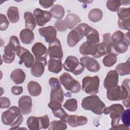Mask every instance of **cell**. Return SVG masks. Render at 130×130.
Returning a JSON list of instances; mask_svg holds the SVG:
<instances>
[{"label": "cell", "instance_id": "17", "mask_svg": "<svg viewBox=\"0 0 130 130\" xmlns=\"http://www.w3.org/2000/svg\"><path fill=\"white\" fill-rule=\"evenodd\" d=\"M34 15L37 21V25L40 26L44 25L46 23L50 21L52 18V15L50 12L44 11L39 8L34 10Z\"/></svg>", "mask_w": 130, "mask_h": 130}, {"label": "cell", "instance_id": "4", "mask_svg": "<svg viewBox=\"0 0 130 130\" xmlns=\"http://www.w3.org/2000/svg\"><path fill=\"white\" fill-rule=\"evenodd\" d=\"M20 46V43L17 37L12 36L9 39L8 44L4 48V53L2 58L5 63H11L14 61L16 50Z\"/></svg>", "mask_w": 130, "mask_h": 130}, {"label": "cell", "instance_id": "47", "mask_svg": "<svg viewBox=\"0 0 130 130\" xmlns=\"http://www.w3.org/2000/svg\"><path fill=\"white\" fill-rule=\"evenodd\" d=\"M54 1H39V3L40 5L44 8L47 9L52 6L54 3Z\"/></svg>", "mask_w": 130, "mask_h": 130}, {"label": "cell", "instance_id": "6", "mask_svg": "<svg viewBox=\"0 0 130 130\" xmlns=\"http://www.w3.org/2000/svg\"><path fill=\"white\" fill-rule=\"evenodd\" d=\"M124 110V108L122 105L119 104H112L110 106L105 108L103 110V113L105 114H110L111 118V126L110 129L117 126L119 125L120 116Z\"/></svg>", "mask_w": 130, "mask_h": 130}, {"label": "cell", "instance_id": "27", "mask_svg": "<svg viewBox=\"0 0 130 130\" xmlns=\"http://www.w3.org/2000/svg\"><path fill=\"white\" fill-rule=\"evenodd\" d=\"M47 63L41 61H35L31 67L30 72L32 76L35 77H40L44 72V68Z\"/></svg>", "mask_w": 130, "mask_h": 130}, {"label": "cell", "instance_id": "9", "mask_svg": "<svg viewBox=\"0 0 130 130\" xmlns=\"http://www.w3.org/2000/svg\"><path fill=\"white\" fill-rule=\"evenodd\" d=\"M100 78L98 76H86L82 82V88L87 94H95L99 92Z\"/></svg>", "mask_w": 130, "mask_h": 130}, {"label": "cell", "instance_id": "23", "mask_svg": "<svg viewBox=\"0 0 130 130\" xmlns=\"http://www.w3.org/2000/svg\"><path fill=\"white\" fill-rule=\"evenodd\" d=\"M97 52L92 56V57L98 58H100L107 54L110 53L112 50L111 43L103 42L96 45Z\"/></svg>", "mask_w": 130, "mask_h": 130}, {"label": "cell", "instance_id": "32", "mask_svg": "<svg viewBox=\"0 0 130 130\" xmlns=\"http://www.w3.org/2000/svg\"><path fill=\"white\" fill-rule=\"evenodd\" d=\"M25 27L26 28L33 30L36 26V19L30 12H25L24 14Z\"/></svg>", "mask_w": 130, "mask_h": 130}, {"label": "cell", "instance_id": "34", "mask_svg": "<svg viewBox=\"0 0 130 130\" xmlns=\"http://www.w3.org/2000/svg\"><path fill=\"white\" fill-rule=\"evenodd\" d=\"M52 17L55 19L60 20L64 15V9L63 7L59 5H53L50 10Z\"/></svg>", "mask_w": 130, "mask_h": 130}, {"label": "cell", "instance_id": "31", "mask_svg": "<svg viewBox=\"0 0 130 130\" xmlns=\"http://www.w3.org/2000/svg\"><path fill=\"white\" fill-rule=\"evenodd\" d=\"M29 94L32 96H37L41 94L42 88L38 82L34 81H30L27 86Z\"/></svg>", "mask_w": 130, "mask_h": 130}, {"label": "cell", "instance_id": "35", "mask_svg": "<svg viewBox=\"0 0 130 130\" xmlns=\"http://www.w3.org/2000/svg\"><path fill=\"white\" fill-rule=\"evenodd\" d=\"M115 71L120 76L129 75V58L125 62L118 64L115 67Z\"/></svg>", "mask_w": 130, "mask_h": 130}, {"label": "cell", "instance_id": "26", "mask_svg": "<svg viewBox=\"0 0 130 130\" xmlns=\"http://www.w3.org/2000/svg\"><path fill=\"white\" fill-rule=\"evenodd\" d=\"M19 38L21 42L23 44L28 45L32 42L35 38V36L32 30L25 28L20 32Z\"/></svg>", "mask_w": 130, "mask_h": 130}, {"label": "cell", "instance_id": "21", "mask_svg": "<svg viewBox=\"0 0 130 130\" xmlns=\"http://www.w3.org/2000/svg\"><path fill=\"white\" fill-rule=\"evenodd\" d=\"M85 36L86 37V42L93 44H98L100 42L99 33L94 28L86 23L84 28Z\"/></svg>", "mask_w": 130, "mask_h": 130}, {"label": "cell", "instance_id": "49", "mask_svg": "<svg viewBox=\"0 0 130 130\" xmlns=\"http://www.w3.org/2000/svg\"><path fill=\"white\" fill-rule=\"evenodd\" d=\"M121 5H128L129 4V1H121Z\"/></svg>", "mask_w": 130, "mask_h": 130}, {"label": "cell", "instance_id": "13", "mask_svg": "<svg viewBox=\"0 0 130 130\" xmlns=\"http://www.w3.org/2000/svg\"><path fill=\"white\" fill-rule=\"evenodd\" d=\"M16 54L20 58L19 63H23L27 68H30L32 66L35 62L34 57L29 50L20 46L17 48Z\"/></svg>", "mask_w": 130, "mask_h": 130}, {"label": "cell", "instance_id": "40", "mask_svg": "<svg viewBox=\"0 0 130 130\" xmlns=\"http://www.w3.org/2000/svg\"><path fill=\"white\" fill-rule=\"evenodd\" d=\"M63 107L71 112H75L78 107L77 101L75 99H70L66 101L63 105Z\"/></svg>", "mask_w": 130, "mask_h": 130}, {"label": "cell", "instance_id": "37", "mask_svg": "<svg viewBox=\"0 0 130 130\" xmlns=\"http://www.w3.org/2000/svg\"><path fill=\"white\" fill-rule=\"evenodd\" d=\"M67 127L66 122L60 120H54L50 122L48 127L49 130H64Z\"/></svg>", "mask_w": 130, "mask_h": 130}, {"label": "cell", "instance_id": "33", "mask_svg": "<svg viewBox=\"0 0 130 130\" xmlns=\"http://www.w3.org/2000/svg\"><path fill=\"white\" fill-rule=\"evenodd\" d=\"M7 15L9 20L12 23H17L19 20V11L16 7H10L7 10Z\"/></svg>", "mask_w": 130, "mask_h": 130}, {"label": "cell", "instance_id": "1", "mask_svg": "<svg viewBox=\"0 0 130 130\" xmlns=\"http://www.w3.org/2000/svg\"><path fill=\"white\" fill-rule=\"evenodd\" d=\"M129 79L123 80L121 86L109 88L107 91V97L112 101L123 100V104L126 108L129 107Z\"/></svg>", "mask_w": 130, "mask_h": 130}, {"label": "cell", "instance_id": "16", "mask_svg": "<svg viewBox=\"0 0 130 130\" xmlns=\"http://www.w3.org/2000/svg\"><path fill=\"white\" fill-rule=\"evenodd\" d=\"M48 107L51 109L53 115L55 117L66 122L69 115L62 108L61 103L56 102L50 101L48 104Z\"/></svg>", "mask_w": 130, "mask_h": 130}, {"label": "cell", "instance_id": "36", "mask_svg": "<svg viewBox=\"0 0 130 130\" xmlns=\"http://www.w3.org/2000/svg\"><path fill=\"white\" fill-rule=\"evenodd\" d=\"M89 20L93 22H96L100 21L103 17V12L101 10L95 8L91 10L88 15Z\"/></svg>", "mask_w": 130, "mask_h": 130}, {"label": "cell", "instance_id": "41", "mask_svg": "<svg viewBox=\"0 0 130 130\" xmlns=\"http://www.w3.org/2000/svg\"><path fill=\"white\" fill-rule=\"evenodd\" d=\"M121 5V2L120 1H111L109 0L107 1L106 6L107 8L113 12L117 11Z\"/></svg>", "mask_w": 130, "mask_h": 130}, {"label": "cell", "instance_id": "29", "mask_svg": "<svg viewBox=\"0 0 130 130\" xmlns=\"http://www.w3.org/2000/svg\"><path fill=\"white\" fill-rule=\"evenodd\" d=\"M11 79L16 84L22 83L25 79V74L21 69H16L13 70L10 75Z\"/></svg>", "mask_w": 130, "mask_h": 130}, {"label": "cell", "instance_id": "18", "mask_svg": "<svg viewBox=\"0 0 130 130\" xmlns=\"http://www.w3.org/2000/svg\"><path fill=\"white\" fill-rule=\"evenodd\" d=\"M39 32L41 36L44 38L47 43H50L56 39V29L54 26L50 25L40 28Z\"/></svg>", "mask_w": 130, "mask_h": 130}, {"label": "cell", "instance_id": "28", "mask_svg": "<svg viewBox=\"0 0 130 130\" xmlns=\"http://www.w3.org/2000/svg\"><path fill=\"white\" fill-rule=\"evenodd\" d=\"M61 59L50 58L48 62V69L50 72L58 74L62 70Z\"/></svg>", "mask_w": 130, "mask_h": 130}, {"label": "cell", "instance_id": "45", "mask_svg": "<svg viewBox=\"0 0 130 130\" xmlns=\"http://www.w3.org/2000/svg\"><path fill=\"white\" fill-rule=\"evenodd\" d=\"M0 101L1 108H8L11 105L10 100L6 97H1L0 98Z\"/></svg>", "mask_w": 130, "mask_h": 130}, {"label": "cell", "instance_id": "10", "mask_svg": "<svg viewBox=\"0 0 130 130\" xmlns=\"http://www.w3.org/2000/svg\"><path fill=\"white\" fill-rule=\"evenodd\" d=\"M59 80L61 84L66 90L74 93L79 92L80 91V83L74 79L69 73H63L60 76Z\"/></svg>", "mask_w": 130, "mask_h": 130}, {"label": "cell", "instance_id": "5", "mask_svg": "<svg viewBox=\"0 0 130 130\" xmlns=\"http://www.w3.org/2000/svg\"><path fill=\"white\" fill-rule=\"evenodd\" d=\"M112 49H113L115 53H124L128 48V44L124 39V34L120 30L115 31L111 37Z\"/></svg>", "mask_w": 130, "mask_h": 130}, {"label": "cell", "instance_id": "48", "mask_svg": "<svg viewBox=\"0 0 130 130\" xmlns=\"http://www.w3.org/2000/svg\"><path fill=\"white\" fill-rule=\"evenodd\" d=\"M103 41L108 42V43H111V36L110 34L109 33H106L103 35Z\"/></svg>", "mask_w": 130, "mask_h": 130}, {"label": "cell", "instance_id": "11", "mask_svg": "<svg viewBox=\"0 0 130 130\" xmlns=\"http://www.w3.org/2000/svg\"><path fill=\"white\" fill-rule=\"evenodd\" d=\"M86 23H82L78 24L73 28L68 34L67 43L69 47H73L82 40L85 36L84 28Z\"/></svg>", "mask_w": 130, "mask_h": 130}, {"label": "cell", "instance_id": "46", "mask_svg": "<svg viewBox=\"0 0 130 130\" xmlns=\"http://www.w3.org/2000/svg\"><path fill=\"white\" fill-rule=\"evenodd\" d=\"M11 92L14 95H19L23 92V87L20 86H14L11 88Z\"/></svg>", "mask_w": 130, "mask_h": 130}, {"label": "cell", "instance_id": "8", "mask_svg": "<svg viewBox=\"0 0 130 130\" xmlns=\"http://www.w3.org/2000/svg\"><path fill=\"white\" fill-rule=\"evenodd\" d=\"M49 84L51 88L50 101L62 103L63 101V91L59 81L56 78L52 77L49 80Z\"/></svg>", "mask_w": 130, "mask_h": 130}, {"label": "cell", "instance_id": "14", "mask_svg": "<svg viewBox=\"0 0 130 130\" xmlns=\"http://www.w3.org/2000/svg\"><path fill=\"white\" fill-rule=\"evenodd\" d=\"M31 51L35 56V61H41L47 63L48 50L43 44L40 42L35 43L31 48Z\"/></svg>", "mask_w": 130, "mask_h": 130}, {"label": "cell", "instance_id": "30", "mask_svg": "<svg viewBox=\"0 0 130 130\" xmlns=\"http://www.w3.org/2000/svg\"><path fill=\"white\" fill-rule=\"evenodd\" d=\"M67 28L72 29L77 24L80 22L81 19L79 16L75 14H69L63 20Z\"/></svg>", "mask_w": 130, "mask_h": 130}, {"label": "cell", "instance_id": "25", "mask_svg": "<svg viewBox=\"0 0 130 130\" xmlns=\"http://www.w3.org/2000/svg\"><path fill=\"white\" fill-rule=\"evenodd\" d=\"M96 45L86 41L80 46L79 48V52L82 55L84 56L89 55L93 56L97 52Z\"/></svg>", "mask_w": 130, "mask_h": 130}, {"label": "cell", "instance_id": "42", "mask_svg": "<svg viewBox=\"0 0 130 130\" xmlns=\"http://www.w3.org/2000/svg\"><path fill=\"white\" fill-rule=\"evenodd\" d=\"M129 114H130V109H127L126 110H124L120 116V118L123 123V124L126 127L128 128L130 126Z\"/></svg>", "mask_w": 130, "mask_h": 130}, {"label": "cell", "instance_id": "20", "mask_svg": "<svg viewBox=\"0 0 130 130\" xmlns=\"http://www.w3.org/2000/svg\"><path fill=\"white\" fill-rule=\"evenodd\" d=\"M118 75L115 70L109 71L104 80V87L108 89L117 86L118 83Z\"/></svg>", "mask_w": 130, "mask_h": 130}, {"label": "cell", "instance_id": "44", "mask_svg": "<svg viewBox=\"0 0 130 130\" xmlns=\"http://www.w3.org/2000/svg\"><path fill=\"white\" fill-rule=\"evenodd\" d=\"M54 25L57 29L59 31H64L67 29L63 20L60 19L56 20L54 23Z\"/></svg>", "mask_w": 130, "mask_h": 130}, {"label": "cell", "instance_id": "43", "mask_svg": "<svg viewBox=\"0 0 130 130\" xmlns=\"http://www.w3.org/2000/svg\"><path fill=\"white\" fill-rule=\"evenodd\" d=\"M9 21L6 16L3 14H1V23L0 29L1 30H5L9 26Z\"/></svg>", "mask_w": 130, "mask_h": 130}, {"label": "cell", "instance_id": "24", "mask_svg": "<svg viewBox=\"0 0 130 130\" xmlns=\"http://www.w3.org/2000/svg\"><path fill=\"white\" fill-rule=\"evenodd\" d=\"M87 118L84 116L69 115L66 122L72 127H77L85 125L87 122Z\"/></svg>", "mask_w": 130, "mask_h": 130}, {"label": "cell", "instance_id": "15", "mask_svg": "<svg viewBox=\"0 0 130 130\" xmlns=\"http://www.w3.org/2000/svg\"><path fill=\"white\" fill-rule=\"evenodd\" d=\"M48 54L50 58L62 59L63 52L61 44L58 39L56 38L53 42L49 43Z\"/></svg>", "mask_w": 130, "mask_h": 130}, {"label": "cell", "instance_id": "7", "mask_svg": "<svg viewBox=\"0 0 130 130\" xmlns=\"http://www.w3.org/2000/svg\"><path fill=\"white\" fill-rule=\"evenodd\" d=\"M62 66L64 70L71 72L75 75L81 74L85 68L84 66L79 61L78 59L72 55L67 57Z\"/></svg>", "mask_w": 130, "mask_h": 130}, {"label": "cell", "instance_id": "12", "mask_svg": "<svg viewBox=\"0 0 130 130\" xmlns=\"http://www.w3.org/2000/svg\"><path fill=\"white\" fill-rule=\"evenodd\" d=\"M28 128L30 130H39L48 128L50 123L47 115L41 117L30 116L26 121Z\"/></svg>", "mask_w": 130, "mask_h": 130}, {"label": "cell", "instance_id": "38", "mask_svg": "<svg viewBox=\"0 0 130 130\" xmlns=\"http://www.w3.org/2000/svg\"><path fill=\"white\" fill-rule=\"evenodd\" d=\"M115 53H111L105 56L103 59V63L105 67H111L117 61V57Z\"/></svg>", "mask_w": 130, "mask_h": 130}, {"label": "cell", "instance_id": "39", "mask_svg": "<svg viewBox=\"0 0 130 130\" xmlns=\"http://www.w3.org/2000/svg\"><path fill=\"white\" fill-rule=\"evenodd\" d=\"M117 15L118 16V20L125 21L130 20L129 8H119L117 11Z\"/></svg>", "mask_w": 130, "mask_h": 130}, {"label": "cell", "instance_id": "22", "mask_svg": "<svg viewBox=\"0 0 130 130\" xmlns=\"http://www.w3.org/2000/svg\"><path fill=\"white\" fill-rule=\"evenodd\" d=\"M19 108L22 114L26 115L31 112L32 108V100L30 96L23 95L18 101Z\"/></svg>", "mask_w": 130, "mask_h": 130}, {"label": "cell", "instance_id": "3", "mask_svg": "<svg viewBox=\"0 0 130 130\" xmlns=\"http://www.w3.org/2000/svg\"><path fill=\"white\" fill-rule=\"evenodd\" d=\"M82 108L85 110H89L96 115H101L106 108L105 104L96 95H91L83 99L81 102Z\"/></svg>", "mask_w": 130, "mask_h": 130}, {"label": "cell", "instance_id": "2", "mask_svg": "<svg viewBox=\"0 0 130 130\" xmlns=\"http://www.w3.org/2000/svg\"><path fill=\"white\" fill-rule=\"evenodd\" d=\"M2 123L11 126V129H17L23 121V117L19 108L12 106L8 110L3 112L2 115Z\"/></svg>", "mask_w": 130, "mask_h": 130}, {"label": "cell", "instance_id": "19", "mask_svg": "<svg viewBox=\"0 0 130 130\" xmlns=\"http://www.w3.org/2000/svg\"><path fill=\"white\" fill-rule=\"evenodd\" d=\"M80 62L89 72L95 73L98 72L100 69L99 63L92 57L85 56L80 58Z\"/></svg>", "mask_w": 130, "mask_h": 130}]
</instances>
